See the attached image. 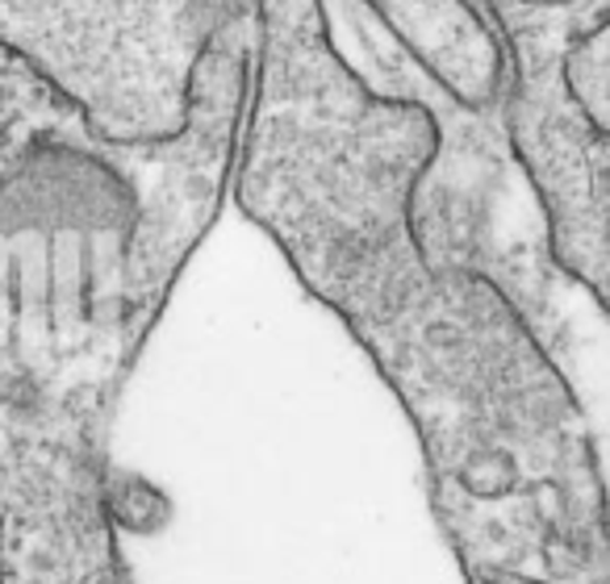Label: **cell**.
I'll return each mask as SVG.
<instances>
[{"instance_id":"6da1fadb","label":"cell","mask_w":610,"mask_h":584,"mask_svg":"<svg viewBox=\"0 0 610 584\" xmlns=\"http://www.w3.org/2000/svg\"><path fill=\"white\" fill-rule=\"evenodd\" d=\"M251 38L247 4L197 68L184 130L139 147L97 138L0 54V401L109 439L176 275L227 201Z\"/></svg>"},{"instance_id":"7a4b0ae2","label":"cell","mask_w":610,"mask_h":584,"mask_svg":"<svg viewBox=\"0 0 610 584\" xmlns=\"http://www.w3.org/2000/svg\"><path fill=\"white\" fill-rule=\"evenodd\" d=\"M247 0H0V54L118 147L184 130L192 80Z\"/></svg>"},{"instance_id":"3957f363","label":"cell","mask_w":610,"mask_h":584,"mask_svg":"<svg viewBox=\"0 0 610 584\" xmlns=\"http://www.w3.org/2000/svg\"><path fill=\"white\" fill-rule=\"evenodd\" d=\"M610 0L577 9L527 13L493 4L481 13L502 47L498 113L510 155L527 175L548 225V255L564 280L586 284L607 305V205H610V130H598L564 92L560 59L581 30L607 21Z\"/></svg>"},{"instance_id":"277c9868","label":"cell","mask_w":610,"mask_h":584,"mask_svg":"<svg viewBox=\"0 0 610 584\" xmlns=\"http://www.w3.org/2000/svg\"><path fill=\"white\" fill-rule=\"evenodd\" d=\"M106 447L76 417L0 401V584H130Z\"/></svg>"},{"instance_id":"5b68a950","label":"cell","mask_w":610,"mask_h":584,"mask_svg":"<svg viewBox=\"0 0 610 584\" xmlns=\"http://www.w3.org/2000/svg\"><path fill=\"white\" fill-rule=\"evenodd\" d=\"M456 104L489 109L502 92V47L469 0H364Z\"/></svg>"},{"instance_id":"8992f818","label":"cell","mask_w":610,"mask_h":584,"mask_svg":"<svg viewBox=\"0 0 610 584\" xmlns=\"http://www.w3.org/2000/svg\"><path fill=\"white\" fill-rule=\"evenodd\" d=\"M560 80L564 92L577 101V109L598 125L610 130V26L598 21L590 30L569 42V51L560 59Z\"/></svg>"},{"instance_id":"52a82bcc","label":"cell","mask_w":610,"mask_h":584,"mask_svg":"<svg viewBox=\"0 0 610 584\" xmlns=\"http://www.w3.org/2000/svg\"><path fill=\"white\" fill-rule=\"evenodd\" d=\"M477 13H486L493 4H510V9H527V13H552V9H577L586 0H469Z\"/></svg>"}]
</instances>
